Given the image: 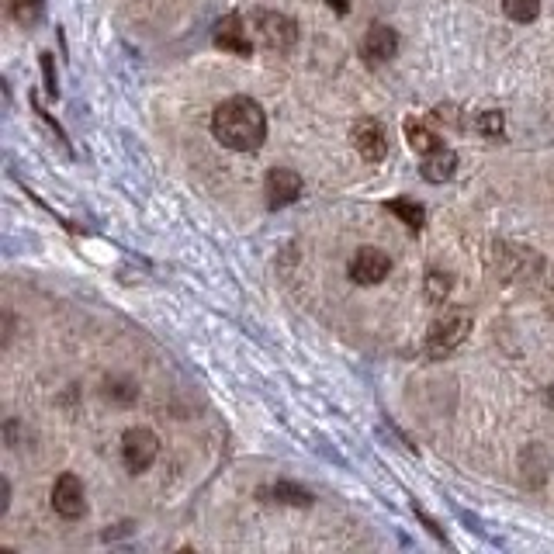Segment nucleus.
Listing matches in <instances>:
<instances>
[{"label": "nucleus", "mask_w": 554, "mask_h": 554, "mask_svg": "<svg viewBox=\"0 0 554 554\" xmlns=\"http://www.w3.org/2000/svg\"><path fill=\"white\" fill-rule=\"evenodd\" d=\"M253 28H257L260 42L267 49L277 52H288L298 42V25L288 18V14H277V11H257L253 14Z\"/></svg>", "instance_id": "obj_3"}, {"label": "nucleus", "mask_w": 554, "mask_h": 554, "mask_svg": "<svg viewBox=\"0 0 554 554\" xmlns=\"http://www.w3.org/2000/svg\"><path fill=\"white\" fill-rule=\"evenodd\" d=\"M471 333V316L464 309H451L430 326L426 333V357H447L451 350H458L464 336Z\"/></svg>", "instance_id": "obj_2"}, {"label": "nucleus", "mask_w": 554, "mask_h": 554, "mask_svg": "<svg viewBox=\"0 0 554 554\" xmlns=\"http://www.w3.org/2000/svg\"><path fill=\"white\" fill-rule=\"evenodd\" d=\"M212 132L226 149L236 153H253L264 146L267 139V118L253 97H229L215 108L212 115Z\"/></svg>", "instance_id": "obj_1"}, {"label": "nucleus", "mask_w": 554, "mask_h": 554, "mask_svg": "<svg viewBox=\"0 0 554 554\" xmlns=\"http://www.w3.org/2000/svg\"><path fill=\"white\" fill-rule=\"evenodd\" d=\"M11 4V18L25 28H35L46 14V0H7Z\"/></svg>", "instance_id": "obj_13"}, {"label": "nucleus", "mask_w": 554, "mask_h": 554, "mask_svg": "<svg viewBox=\"0 0 554 554\" xmlns=\"http://www.w3.org/2000/svg\"><path fill=\"white\" fill-rule=\"evenodd\" d=\"M329 4H336V11L347 14V0H329Z\"/></svg>", "instance_id": "obj_21"}, {"label": "nucleus", "mask_w": 554, "mask_h": 554, "mask_svg": "<svg viewBox=\"0 0 554 554\" xmlns=\"http://www.w3.org/2000/svg\"><path fill=\"white\" fill-rule=\"evenodd\" d=\"M426 295H430V302H444L447 295H451V274H440V271H430L426 274Z\"/></svg>", "instance_id": "obj_18"}, {"label": "nucleus", "mask_w": 554, "mask_h": 554, "mask_svg": "<svg viewBox=\"0 0 554 554\" xmlns=\"http://www.w3.org/2000/svg\"><path fill=\"white\" fill-rule=\"evenodd\" d=\"M108 395H115L118 402H132L139 395V388H132L129 381H115V385H108Z\"/></svg>", "instance_id": "obj_19"}, {"label": "nucleus", "mask_w": 554, "mask_h": 554, "mask_svg": "<svg viewBox=\"0 0 554 554\" xmlns=\"http://www.w3.org/2000/svg\"><path fill=\"white\" fill-rule=\"evenodd\" d=\"M264 194H267V205L271 208L291 205V201H298V194H302V177H298L295 170H288V167H277V170L267 174Z\"/></svg>", "instance_id": "obj_6"}, {"label": "nucleus", "mask_w": 554, "mask_h": 554, "mask_svg": "<svg viewBox=\"0 0 554 554\" xmlns=\"http://www.w3.org/2000/svg\"><path fill=\"white\" fill-rule=\"evenodd\" d=\"M354 146L368 163H381L388 156V136L374 118H364L361 125H354Z\"/></svg>", "instance_id": "obj_8"}, {"label": "nucleus", "mask_w": 554, "mask_h": 554, "mask_svg": "<svg viewBox=\"0 0 554 554\" xmlns=\"http://www.w3.org/2000/svg\"><path fill=\"white\" fill-rule=\"evenodd\" d=\"M388 271H392V260L381 250H374V246H364V250L350 260V277H354L357 284H378V281H385Z\"/></svg>", "instance_id": "obj_7"}, {"label": "nucleus", "mask_w": 554, "mask_h": 554, "mask_svg": "<svg viewBox=\"0 0 554 554\" xmlns=\"http://www.w3.org/2000/svg\"><path fill=\"white\" fill-rule=\"evenodd\" d=\"M156 454H160V440L146 426H136L122 437V461L129 471H146L156 461Z\"/></svg>", "instance_id": "obj_4"}, {"label": "nucleus", "mask_w": 554, "mask_h": 554, "mask_svg": "<svg viewBox=\"0 0 554 554\" xmlns=\"http://www.w3.org/2000/svg\"><path fill=\"white\" fill-rule=\"evenodd\" d=\"M544 399H548V402H551V406H554V392H544Z\"/></svg>", "instance_id": "obj_22"}, {"label": "nucleus", "mask_w": 554, "mask_h": 554, "mask_svg": "<svg viewBox=\"0 0 554 554\" xmlns=\"http://www.w3.org/2000/svg\"><path fill=\"white\" fill-rule=\"evenodd\" d=\"M406 139H409V146L416 149V153H433V149H440V139H437V132L433 129H426L423 122H416V118H409L406 122Z\"/></svg>", "instance_id": "obj_12"}, {"label": "nucleus", "mask_w": 554, "mask_h": 554, "mask_svg": "<svg viewBox=\"0 0 554 554\" xmlns=\"http://www.w3.org/2000/svg\"><path fill=\"white\" fill-rule=\"evenodd\" d=\"M395 52H399V32L388 25H371L368 35H364V59L371 66H378V63H388Z\"/></svg>", "instance_id": "obj_9"}, {"label": "nucleus", "mask_w": 554, "mask_h": 554, "mask_svg": "<svg viewBox=\"0 0 554 554\" xmlns=\"http://www.w3.org/2000/svg\"><path fill=\"white\" fill-rule=\"evenodd\" d=\"M454 170H458V156H454V149H433V153L423 156V177L430 184H444L454 177Z\"/></svg>", "instance_id": "obj_11"}, {"label": "nucleus", "mask_w": 554, "mask_h": 554, "mask_svg": "<svg viewBox=\"0 0 554 554\" xmlns=\"http://www.w3.org/2000/svg\"><path fill=\"white\" fill-rule=\"evenodd\" d=\"M264 496H274V503H288V506H309L312 503V492L298 489V485H291V482L271 485V489H264Z\"/></svg>", "instance_id": "obj_14"}, {"label": "nucleus", "mask_w": 554, "mask_h": 554, "mask_svg": "<svg viewBox=\"0 0 554 554\" xmlns=\"http://www.w3.org/2000/svg\"><path fill=\"white\" fill-rule=\"evenodd\" d=\"M215 46L232 52V56H250V35L243 28V18L239 14H226V18L215 25Z\"/></svg>", "instance_id": "obj_10"}, {"label": "nucleus", "mask_w": 554, "mask_h": 554, "mask_svg": "<svg viewBox=\"0 0 554 554\" xmlns=\"http://www.w3.org/2000/svg\"><path fill=\"white\" fill-rule=\"evenodd\" d=\"M42 70H46V87H49V94L56 97L59 87H56V73H52V56H49V52L42 56Z\"/></svg>", "instance_id": "obj_20"}, {"label": "nucleus", "mask_w": 554, "mask_h": 554, "mask_svg": "<svg viewBox=\"0 0 554 554\" xmlns=\"http://www.w3.org/2000/svg\"><path fill=\"white\" fill-rule=\"evenodd\" d=\"M52 509L66 520H80L87 513V499H84V482L77 475H59L56 485H52Z\"/></svg>", "instance_id": "obj_5"}, {"label": "nucleus", "mask_w": 554, "mask_h": 554, "mask_svg": "<svg viewBox=\"0 0 554 554\" xmlns=\"http://www.w3.org/2000/svg\"><path fill=\"white\" fill-rule=\"evenodd\" d=\"M503 11H506L513 21L527 25V21H534L537 14H541V0H503Z\"/></svg>", "instance_id": "obj_16"}, {"label": "nucleus", "mask_w": 554, "mask_h": 554, "mask_svg": "<svg viewBox=\"0 0 554 554\" xmlns=\"http://www.w3.org/2000/svg\"><path fill=\"white\" fill-rule=\"evenodd\" d=\"M388 212L399 215V219L406 222L409 229H423L426 212H423V205H416V201H409V198H395V201H388Z\"/></svg>", "instance_id": "obj_15"}, {"label": "nucleus", "mask_w": 554, "mask_h": 554, "mask_svg": "<svg viewBox=\"0 0 554 554\" xmlns=\"http://www.w3.org/2000/svg\"><path fill=\"white\" fill-rule=\"evenodd\" d=\"M475 129L482 132L485 139H499L503 136V129H506V118H503V111H482V115L475 118Z\"/></svg>", "instance_id": "obj_17"}]
</instances>
